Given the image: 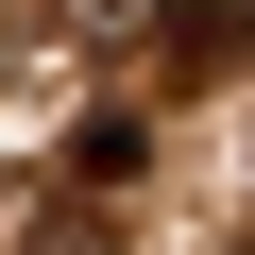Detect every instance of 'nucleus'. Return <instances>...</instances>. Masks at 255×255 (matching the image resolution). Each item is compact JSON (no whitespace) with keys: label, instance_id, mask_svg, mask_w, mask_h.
<instances>
[{"label":"nucleus","instance_id":"f03ea898","mask_svg":"<svg viewBox=\"0 0 255 255\" xmlns=\"http://www.w3.org/2000/svg\"><path fill=\"white\" fill-rule=\"evenodd\" d=\"M136 153H153V136H136L119 102H102V119H68V187H136Z\"/></svg>","mask_w":255,"mask_h":255},{"label":"nucleus","instance_id":"7ed1b4c3","mask_svg":"<svg viewBox=\"0 0 255 255\" xmlns=\"http://www.w3.org/2000/svg\"><path fill=\"white\" fill-rule=\"evenodd\" d=\"M34 255H119V238H102V204H51V221H34Z\"/></svg>","mask_w":255,"mask_h":255},{"label":"nucleus","instance_id":"f257e3e1","mask_svg":"<svg viewBox=\"0 0 255 255\" xmlns=\"http://www.w3.org/2000/svg\"><path fill=\"white\" fill-rule=\"evenodd\" d=\"M153 51H170L187 85H221V68H255V0H153Z\"/></svg>","mask_w":255,"mask_h":255}]
</instances>
